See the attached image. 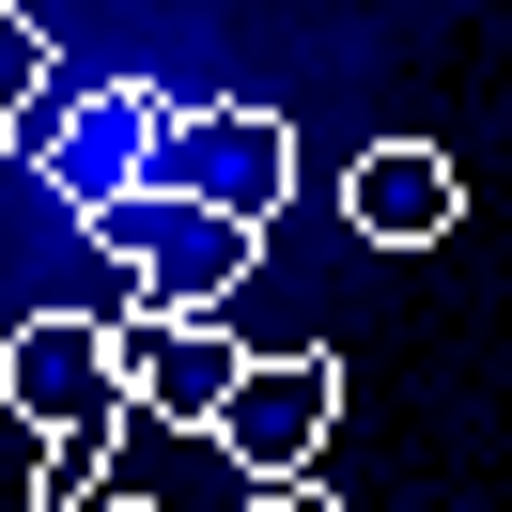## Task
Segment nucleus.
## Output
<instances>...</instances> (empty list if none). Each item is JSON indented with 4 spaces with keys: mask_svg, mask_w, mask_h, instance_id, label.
<instances>
[{
    "mask_svg": "<svg viewBox=\"0 0 512 512\" xmlns=\"http://www.w3.org/2000/svg\"><path fill=\"white\" fill-rule=\"evenodd\" d=\"M326 419H342V373L326 357H233V388H218V466L233 481H311L326 466Z\"/></svg>",
    "mask_w": 512,
    "mask_h": 512,
    "instance_id": "4",
    "label": "nucleus"
},
{
    "mask_svg": "<svg viewBox=\"0 0 512 512\" xmlns=\"http://www.w3.org/2000/svg\"><path fill=\"white\" fill-rule=\"evenodd\" d=\"M94 233L109 264L140 280V311H171V326H218V295L264 264V233H233V218H202V202H156V187H125V202H94Z\"/></svg>",
    "mask_w": 512,
    "mask_h": 512,
    "instance_id": "2",
    "label": "nucleus"
},
{
    "mask_svg": "<svg viewBox=\"0 0 512 512\" xmlns=\"http://www.w3.org/2000/svg\"><path fill=\"white\" fill-rule=\"evenodd\" d=\"M32 109H47V16L0 0V125H32Z\"/></svg>",
    "mask_w": 512,
    "mask_h": 512,
    "instance_id": "9",
    "label": "nucleus"
},
{
    "mask_svg": "<svg viewBox=\"0 0 512 512\" xmlns=\"http://www.w3.org/2000/svg\"><path fill=\"white\" fill-rule=\"evenodd\" d=\"M233 326H171V311H140V326H109V373H125V419H218V388H233Z\"/></svg>",
    "mask_w": 512,
    "mask_h": 512,
    "instance_id": "7",
    "label": "nucleus"
},
{
    "mask_svg": "<svg viewBox=\"0 0 512 512\" xmlns=\"http://www.w3.org/2000/svg\"><path fill=\"white\" fill-rule=\"evenodd\" d=\"M94 512H171V497H94Z\"/></svg>",
    "mask_w": 512,
    "mask_h": 512,
    "instance_id": "11",
    "label": "nucleus"
},
{
    "mask_svg": "<svg viewBox=\"0 0 512 512\" xmlns=\"http://www.w3.org/2000/svg\"><path fill=\"white\" fill-rule=\"evenodd\" d=\"M0 171H16V125H0Z\"/></svg>",
    "mask_w": 512,
    "mask_h": 512,
    "instance_id": "12",
    "label": "nucleus"
},
{
    "mask_svg": "<svg viewBox=\"0 0 512 512\" xmlns=\"http://www.w3.org/2000/svg\"><path fill=\"white\" fill-rule=\"evenodd\" d=\"M0 404L32 419V435H109V450H125V373H109V326H78V311L0 326Z\"/></svg>",
    "mask_w": 512,
    "mask_h": 512,
    "instance_id": "5",
    "label": "nucleus"
},
{
    "mask_svg": "<svg viewBox=\"0 0 512 512\" xmlns=\"http://www.w3.org/2000/svg\"><path fill=\"white\" fill-rule=\"evenodd\" d=\"M109 497V435H47L32 450V512H94Z\"/></svg>",
    "mask_w": 512,
    "mask_h": 512,
    "instance_id": "8",
    "label": "nucleus"
},
{
    "mask_svg": "<svg viewBox=\"0 0 512 512\" xmlns=\"http://www.w3.org/2000/svg\"><path fill=\"white\" fill-rule=\"evenodd\" d=\"M171 109H187L171 78H94V94H63V78H47V109L16 125V156L63 187V218H94V202H125V187H140V156H156Z\"/></svg>",
    "mask_w": 512,
    "mask_h": 512,
    "instance_id": "3",
    "label": "nucleus"
},
{
    "mask_svg": "<svg viewBox=\"0 0 512 512\" xmlns=\"http://www.w3.org/2000/svg\"><path fill=\"white\" fill-rule=\"evenodd\" d=\"M233 512H326V481H249Z\"/></svg>",
    "mask_w": 512,
    "mask_h": 512,
    "instance_id": "10",
    "label": "nucleus"
},
{
    "mask_svg": "<svg viewBox=\"0 0 512 512\" xmlns=\"http://www.w3.org/2000/svg\"><path fill=\"white\" fill-rule=\"evenodd\" d=\"M450 218H466V171H450L435 140H373V156L342 171V233L357 249H450Z\"/></svg>",
    "mask_w": 512,
    "mask_h": 512,
    "instance_id": "6",
    "label": "nucleus"
},
{
    "mask_svg": "<svg viewBox=\"0 0 512 512\" xmlns=\"http://www.w3.org/2000/svg\"><path fill=\"white\" fill-rule=\"evenodd\" d=\"M140 187H156V202H202V218H233V233H264V218L295 202V125H280V109H249V94L171 109L156 156H140Z\"/></svg>",
    "mask_w": 512,
    "mask_h": 512,
    "instance_id": "1",
    "label": "nucleus"
}]
</instances>
